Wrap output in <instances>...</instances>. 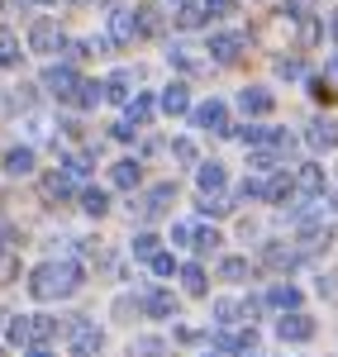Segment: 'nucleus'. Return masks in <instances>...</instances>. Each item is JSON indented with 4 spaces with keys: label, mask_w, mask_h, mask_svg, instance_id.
<instances>
[{
    "label": "nucleus",
    "mask_w": 338,
    "mask_h": 357,
    "mask_svg": "<svg viewBox=\"0 0 338 357\" xmlns=\"http://www.w3.org/2000/svg\"><path fill=\"white\" fill-rule=\"evenodd\" d=\"M295 262H300V252H291V248H282V243L267 248V267H286V272H291Z\"/></svg>",
    "instance_id": "obj_23"
},
{
    "label": "nucleus",
    "mask_w": 338,
    "mask_h": 357,
    "mask_svg": "<svg viewBox=\"0 0 338 357\" xmlns=\"http://www.w3.org/2000/svg\"><path fill=\"white\" fill-rule=\"evenodd\" d=\"M171 153H176L181 162H196V143H191V138H176V148H171Z\"/></svg>",
    "instance_id": "obj_37"
},
{
    "label": "nucleus",
    "mask_w": 338,
    "mask_h": 357,
    "mask_svg": "<svg viewBox=\"0 0 338 357\" xmlns=\"http://www.w3.org/2000/svg\"><path fill=\"white\" fill-rule=\"evenodd\" d=\"M110 24H114V43H129V38H134V15H129V10H114Z\"/></svg>",
    "instance_id": "obj_22"
},
{
    "label": "nucleus",
    "mask_w": 338,
    "mask_h": 357,
    "mask_svg": "<svg viewBox=\"0 0 338 357\" xmlns=\"http://www.w3.org/2000/svg\"><path fill=\"white\" fill-rule=\"evenodd\" d=\"M105 96H114V100H124V96H129V72H114L110 82H105Z\"/></svg>",
    "instance_id": "obj_30"
},
{
    "label": "nucleus",
    "mask_w": 338,
    "mask_h": 357,
    "mask_svg": "<svg viewBox=\"0 0 338 357\" xmlns=\"http://www.w3.org/2000/svg\"><path fill=\"white\" fill-rule=\"evenodd\" d=\"M158 105H162L167 114H186V110H191V96H186V86L176 82V86H167V91L158 96Z\"/></svg>",
    "instance_id": "obj_14"
},
{
    "label": "nucleus",
    "mask_w": 338,
    "mask_h": 357,
    "mask_svg": "<svg viewBox=\"0 0 338 357\" xmlns=\"http://www.w3.org/2000/svg\"><path fill=\"white\" fill-rule=\"evenodd\" d=\"M139 176H143L139 162H114V172H110V181L119 186V191H134V186H139Z\"/></svg>",
    "instance_id": "obj_17"
},
{
    "label": "nucleus",
    "mask_w": 338,
    "mask_h": 357,
    "mask_svg": "<svg viewBox=\"0 0 338 357\" xmlns=\"http://www.w3.org/2000/svg\"><path fill=\"white\" fill-rule=\"evenodd\" d=\"M291 191H295V176H286V172H262L243 186V195H257V200H286Z\"/></svg>",
    "instance_id": "obj_2"
},
{
    "label": "nucleus",
    "mask_w": 338,
    "mask_h": 357,
    "mask_svg": "<svg viewBox=\"0 0 338 357\" xmlns=\"http://www.w3.org/2000/svg\"><path fill=\"white\" fill-rule=\"evenodd\" d=\"M196 181H200V191H205V195H220V191H224V167H220V162H200Z\"/></svg>",
    "instance_id": "obj_13"
},
{
    "label": "nucleus",
    "mask_w": 338,
    "mask_h": 357,
    "mask_svg": "<svg viewBox=\"0 0 338 357\" xmlns=\"http://www.w3.org/2000/svg\"><path fill=\"white\" fill-rule=\"evenodd\" d=\"M29 357H53V353H48L43 343H33V348H29Z\"/></svg>",
    "instance_id": "obj_40"
},
{
    "label": "nucleus",
    "mask_w": 338,
    "mask_h": 357,
    "mask_svg": "<svg viewBox=\"0 0 338 357\" xmlns=\"http://www.w3.org/2000/svg\"><path fill=\"white\" fill-rule=\"evenodd\" d=\"M33 5H53V0H33Z\"/></svg>",
    "instance_id": "obj_42"
},
{
    "label": "nucleus",
    "mask_w": 338,
    "mask_h": 357,
    "mask_svg": "<svg viewBox=\"0 0 338 357\" xmlns=\"http://www.w3.org/2000/svg\"><path fill=\"white\" fill-rule=\"evenodd\" d=\"M134 252H139V257H153V252H158V234H139V238H134Z\"/></svg>",
    "instance_id": "obj_33"
},
{
    "label": "nucleus",
    "mask_w": 338,
    "mask_h": 357,
    "mask_svg": "<svg viewBox=\"0 0 338 357\" xmlns=\"http://www.w3.org/2000/svg\"><path fill=\"white\" fill-rule=\"evenodd\" d=\"M210 57L215 62H238L243 57V33H215L210 38Z\"/></svg>",
    "instance_id": "obj_7"
},
{
    "label": "nucleus",
    "mask_w": 338,
    "mask_h": 357,
    "mask_svg": "<svg viewBox=\"0 0 338 357\" xmlns=\"http://www.w3.org/2000/svg\"><path fill=\"white\" fill-rule=\"evenodd\" d=\"M100 96H105V86H100V82H77V96H72V105L91 110V105H100Z\"/></svg>",
    "instance_id": "obj_19"
},
{
    "label": "nucleus",
    "mask_w": 338,
    "mask_h": 357,
    "mask_svg": "<svg viewBox=\"0 0 338 357\" xmlns=\"http://www.w3.org/2000/svg\"><path fill=\"white\" fill-rule=\"evenodd\" d=\"M215 319H220V324L238 319V305H233V301H220V305H215Z\"/></svg>",
    "instance_id": "obj_38"
},
{
    "label": "nucleus",
    "mask_w": 338,
    "mask_h": 357,
    "mask_svg": "<svg viewBox=\"0 0 338 357\" xmlns=\"http://www.w3.org/2000/svg\"><path fill=\"white\" fill-rule=\"evenodd\" d=\"M153 119V96H134L129 100V124H148Z\"/></svg>",
    "instance_id": "obj_25"
},
{
    "label": "nucleus",
    "mask_w": 338,
    "mask_h": 357,
    "mask_svg": "<svg viewBox=\"0 0 338 357\" xmlns=\"http://www.w3.org/2000/svg\"><path fill=\"white\" fill-rule=\"evenodd\" d=\"M158 29H162L158 10H153V5H139V10H134V33H139V38H153Z\"/></svg>",
    "instance_id": "obj_16"
},
{
    "label": "nucleus",
    "mask_w": 338,
    "mask_h": 357,
    "mask_svg": "<svg viewBox=\"0 0 338 357\" xmlns=\"http://www.w3.org/2000/svg\"><path fill=\"white\" fill-rule=\"evenodd\" d=\"M262 305H272V310H295V305H300V291H295V286H291V281H282V286H272V291H267V296H262Z\"/></svg>",
    "instance_id": "obj_11"
},
{
    "label": "nucleus",
    "mask_w": 338,
    "mask_h": 357,
    "mask_svg": "<svg viewBox=\"0 0 338 357\" xmlns=\"http://www.w3.org/2000/svg\"><path fill=\"white\" fill-rule=\"evenodd\" d=\"M82 210H86V215H95V220H100V215L110 210V195H105V191H95V186H86V191H82Z\"/></svg>",
    "instance_id": "obj_21"
},
{
    "label": "nucleus",
    "mask_w": 338,
    "mask_h": 357,
    "mask_svg": "<svg viewBox=\"0 0 338 357\" xmlns=\"http://www.w3.org/2000/svg\"><path fill=\"white\" fill-rule=\"evenodd\" d=\"M200 20H205V10H196V5H176V24L181 29H196Z\"/></svg>",
    "instance_id": "obj_29"
},
{
    "label": "nucleus",
    "mask_w": 338,
    "mask_h": 357,
    "mask_svg": "<svg viewBox=\"0 0 338 357\" xmlns=\"http://www.w3.org/2000/svg\"><path fill=\"white\" fill-rule=\"evenodd\" d=\"M29 48H38V53H57V48H62V33H57V24L38 20V24L29 29Z\"/></svg>",
    "instance_id": "obj_9"
},
{
    "label": "nucleus",
    "mask_w": 338,
    "mask_h": 357,
    "mask_svg": "<svg viewBox=\"0 0 338 357\" xmlns=\"http://www.w3.org/2000/svg\"><path fill=\"white\" fill-rule=\"evenodd\" d=\"M43 82H48V91H53L57 100H72V96H77V72H72L67 62H62V67H48Z\"/></svg>",
    "instance_id": "obj_6"
},
{
    "label": "nucleus",
    "mask_w": 338,
    "mask_h": 357,
    "mask_svg": "<svg viewBox=\"0 0 338 357\" xmlns=\"http://www.w3.org/2000/svg\"><path fill=\"white\" fill-rule=\"evenodd\" d=\"M277 333H282V343H310L314 338V319L300 314V310H286L282 319H277Z\"/></svg>",
    "instance_id": "obj_3"
},
{
    "label": "nucleus",
    "mask_w": 338,
    "mask_h": 357,
    "mask_svg": "<svg viewBox=\"0 0 338 357\" xmlns=\"http://www.w3.org/2000/svg\"><path fill=\"white\" fill-rule=\"evenodd\" d=\"M148 262H153V272H158V276H171V272H176V262H171L167 252H153Z\"/></svg>",
    "instance_id": "obj_34"
},
{
    "label": "nucleus",
    "mask_w": 338,
    "mask_h": 357,
    "mask_svg": "<svg viewBox=\"0 0 338 357\" xmlns=\"http://www.w3.org/2000/svg\"><path fill=\"white\" fill-rule=\"evenodd\" d=\"M143 310H148L153 319H167L171 310H176V301H171V291H148V296H143Z\"/></svg>",
    "instance_id": "obj_15"
},
{
    "label": "nucleus",
    "mask_w": 338,
    "mask_h": 357,
    "mask_svg": "<svg viewBox=\"0 0 338 357\" xmlns=\"http://www.w3.org/2000/svg\"><path fill=\"white\" fill-rule=\"evenodd\" d=\"M0 243H5V229H0Z\"/></svg>",
    "instance_id": "obj_45"
},
{
    "label": "nucleus",
    "mask_w": 338,
    "mask_h": 357,
    "mask_svg": "<svg viewBox=\"0 0 338 357\" xmlns=\"http://www.w3.org/2000/svg\"><path fill=\"white\" fill-rule=\"evenodd\" d=\"M277 72H282L286 82H295V77H305V67H300L295 57H286V62H277Z\"/></svg>",
    "instance_id": "obj_35"
},
{
    "label": "nucleus",
    "mask_w": 338,
    "mask_h": 357,
    "mask_svg": "<svg viewBox=\"0 0 338 357\" xmlns=\"http://www.w3.org/2000/svg\"><path fill=\"white\" fill-rule=\"evenodd\" d=\"M77 286H82V267H77V262H43V267H33V276H29V291H33L38 301L72 296Z\"/></svg>",
    "instance_id": "obj_1"
},
{
    "label": "nucleus",
    "mask_w": 338,
    "mask_h": 357,
    "mask_svg": "<svg viewBox=\"0 0 338 357\" xmlns=\"http://www.w3.org/2000/svg\"><path fill=\"white\" fill-rule=\"evenodd\" d=\"M238 105H243V114H248V119H262V114H272V105H277V100H272V91H267V86H248V91L238 96Z\"/></svg>",
    "instance_id": "obj_5"
},
{
    "label": "nucleus",
    "mask_w": 338,
    "mask_h": 357,
    "mask_svg": "<svg viewBox=\"0 0 338 357\" xmlns=\"http://www.w3.org/2000/svg\"><path fill=\"white\" fill-rule=\"evenodd\" d=\"M191 243H196L200 252H220L224 238H220V229H196V238H191Z\"/></svg>",
    "instance_id": "obj_26"
},
{
    "label": "nucleus",
    "mask_w": 338,
    "mask_h": 357,
    "mask_svg": "<svg viewBox=\"0 0 338 357\" xmlns=\"http://www.w3.org/2000/svg\"><path fill=\"white\" fill-rule=\"evenodd\" d=\"M5 172H10V176H29V172H33V153H29V148H10V153H5Z\"/></svg>",
    "instance_id": "obj_18"
},
{
    "label": "nucleus",
    "mask_w": 338,
    "mask_h": 357,
    "mask_svg": "<svg viewBox=\"0 0 338 357\" xmlns=\"http://www.w3.org/2000/svg\"><path fill=\"white\" fill-rule=\"evenodd\" d=\"M305 143H310L314 153H329V148H338V124H334V119H310Z\"/></svg>",
    "instance_id": "obj_4"
},
{
    "label": "nucleus",
    "mask_w": 338,
    "mask_h": 357,
    "mask_svg": "<svg viewBox=\"0 0 338 357\" xmlns=\"http://www.w3.org/2000/svg\"><path fill=\"white\" fill-rule=\"evenodd\" d=\"M167 5H186V0H167Z\"/></svg>",
    "instance_id": "obj_43"
},
{
    "label": "nucleus",
    "mask_w": 338,
    "mask_h": 357,
    "mask_svg": "<svg viewBox=\"0 0 338 357\" xmlns=\"http://www.w3.org/2000/svg\"><path fill=\"white\" fill-rule=\"evenodd\" d=\"M171 200H176V186H158V191H148V215H162Z\"/></svg>",
    "instance_id": "obj_24"
},
{
    "label": "nucleus",
    "mask_w": 338,
    "mask_h": 357,
    "mask_svg": "<svg viewBox=\"0 0 338 357\" xmlns=\"http://www.w3.org/2000/svg\"><path fill=\"white\" fill-rule=\"evenodd\" d=\"M191 238H196L191 224H176V229H171V243H176V248H191Z\"/></svg>",
    "instance_id": "obj_36"
},
{
    "label": "nucleus",
    "mask_w": 338,
    "mask_h": 357,
    "mask_svg": "<svg viewBox=\"0 0 338 357\" xmlns=\"http://www.w3.org/2000/svg\"><path fill=\"white\" fill-rule=\"evenodd\" d=\"M196 124H200V129H210V134H229V110H224V100L200 105V110H196Z\"/></svg>",
    "instance_id": "obj_8"
},
{
    "label": "nucleus",
    "mask_w": 338,
    "mask_h": 357,
    "mask_svg": "<svg viewBox=\"0 0 338 357\" xmlns=\"http://www.w3.org/2000/svg\"><path fill=\"white\" fill-rule=\"evenodd\" d=\"M220 276H224V281H243V276H248V262H243V257H224V262H220Z\"/></svg>",
    "instance_id": "obj_27"
},
{
    "label": "nucleus",
    "mask_w": 338,
    "mask_h": 357,
    "mask_svg": "<svg viewBox=\"0 0 338 357\" xmlns=\"http://www.w3.org/2000/svg\"><path fill=\"white\" fill-rule=\"evenodd\" d=\"M100 329H91V324H72V348H77V357H95L100 353Z\"/></svg>",
    "instance_id": "obj_10"
},
{
    "label": "nucleus",
    "mask_w": 338,
    "mask_h": 357,
    "mask_svg": "<svg viewBox=\"0 0 338 357\" xmlns=\"http://www.w3.org/2000/svg\"><path fill=\"white\" fill-rule=\"evenodd\" d=\"M110 138H119V143H129V138H134V124H129V119H119V124L110 129Z\"/></svg>",
    "instance_id": "obj_39"
},
{
    "label": "nucleus",
    "mask_w": 338,
    "mask_h": 357,
    "mask_svg": "<svg viewBox=\"0 0 338 357\" xmlns=\"http://www.w3.org/2000/svg\"><path fill=\"white\" fill-rule=\"evenodd\" d=\"M200 10L210 20H224V15H233V0H200Z\"/></svg>",
    "instance_id": "obj_31"
},
{
    "label": "nucleus",
    "mask_w": 338,
    "mask_h": 357,
    "mask_svg": "<svg viewBox=\"0 0 338 357\" xmlns=\"http://www.w3.org/2000/svg\"><path fill=\"white\" fill-rule=\"evenodd\" d=\"M295 186L305 195H319L324 191V172H319V167H300V172H295Z\"/></svg>",
    "instance_id": "obj_20"
},
{
    "label": "nucleus",
    "mask_w": 338,
    "mask_h": 357,
    "mask_svg": "<svg viewBox=\"0 0 338 357\" xmlns=\"http://www.w3.org/2000/svg\"><path fill=\"white\" fill-rule=\"evenodd\" d=\"M334 77H338V57H334Z\"/></svg>",
    "instance_id": "obj_44"
},
{
    "label": "nucleus",
    "mask_w": 338,
    "mask_h": 357,
    "mask_svg": "<svg viewBox=\"0 0 338 357\" xmlns=\"http://www.w3.org/2000/svg\"><path fill=\"white\" fill-rule=\"evenodd\" d=\"M0 357H5V353H0Z\"/></svg>",
    "instance_id": "obj_47"
},
{
    "label": "nucleus",
    "mask_w": 338,
    "mask_h": 357,
    "mask_svg": "<svg viewBox=\"0 0 338 357\" xmlns=\"http://www.w3.org/2000/svg\"><path fill=\"white\" fill-rule=\"evenodd\" d=\"M20 62V43L15 38H0V67H15Z\"/></svg>",
    "instance_id": "obj_32"
},
{
    "label": "nucleus",
    "mask_w": 338,
    "mask_h": 357,
    "mask_svg": "<svg viewBox=\"0 0 338 357\" xmlns=\"http://www.w3.org/2000/svg\"><path fill=\"white\" fill-rule=\"evenodd\" d=\"M43 195H48V200H67V195H77V181L57 167L53 176H43Z\"/></svg>",
    "instance_id": "obj_12"
},
{
    "label": "nucleus",
    "mask_w": 338,
    "mask_h": 357,
    "mask_svg": "<svg viewBox=\"0 0 338 357\" xmlns=\"http://www.w3.org/2000/svg\"><path fill=\"white\" fill-rule=\"evenodd\" d=\"M181 286H186L191 296H200V291H205V267H181Z\"/></svg>",
    "instance_id": "obj_28"
},
{
    "label": "nucleus",
    "mask_w": 338,
    "mask_h": 357,
    "mask_svg": "<svg viewBox=\"0 0 338 357\" xmlns=\"http://www.w3.org/2000/svg\"><path fill=\"white\" fill-rule=\"evenodd\" d=\"M77 5H86V0H77Z\"/></svg>",
    "instance_id": "obj_46"
},
{
    "label": "nucleus",
    "mask_w": 338,
    "mask_h": 357,
    "mask_svg": "<svg viewBox=\"0 0 338 357\" xmlns=\"http://www.w3.org/2000/svg\"><path fill=\"white\" fill-rule=\"evenodd\" d=\"M329 29H334V38H338V15H334V20H329Z\"/></svg>",
    "instance_id": "obj_41"
}]
</instances>
